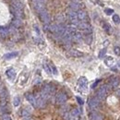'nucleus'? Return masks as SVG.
<instances>
[{"label":"nucleus","instance_id":"nucleus-17","mask_svg":"<svg viewBox=\"0 0 120 120\" xmlns=\"http://www.w3.org/2000/svg\"><path fill=\"white\" fill-rule=\"evenodd\" d=\"M69 55L71 56H74V57H81L83 56V53L80 51H78V50H70Z\"/></svg>","mask_w":120,"mask_h":120},{"label":"nucleus","instance_id":"nucleus-15","mask_svg":"<svg viewBox=\"0 0 120 120\" xmlns=\"http://www.w3.org/2000/svg\"><path fill=\"white\" fill-rule=\"evenodd\" d=\"M73 40L77 42V43H80L81 41H82V39H83V36H82V33H80V32H79V31H76L75 33L73 34Z\"/></svg>","mask_w":120,"mask_h":120},{"label":"nucleus","instance_id":"nucleus-21","mask_svg":"<svg viewBox=\"0 0 120 120\" xmlns=\"http://www.w3.org/2000/svg\"><path fill=\"white\" fill-rule=\"evenodd\" d=\"M9 33V30H8L7 28H0V37L1 38H6Z\"/></svg>","mask_w":120,"mask_h":120},{"label":"nucleus","instance_id":"nucleus-30","mask_svg":"<svg viewBox=\"0 0 120 120\" xmlns=\"http://www.w3.org/2000/svg\"><path fill=\"white\" fill-rule=\"evenodd\" d=\"M113 20H114V22H115L116 24H119V23H120V17H119V15L115 14V15L113 16Z\"/></svg>","mask_w":120,"mask_h":120},{"label":"nucleus","instance_id":"nucleus-20","mask_svg":"<svg viewBox=\"0 0 120 120\" xmlns=\"http://www.w3.org/2000/svg\"><path fill=\"white\" fill-rule=\"evenodd\" d=\"M90 120H104V118L100 114L93 112L90 114Z\"/></svg>","mask_w":120,"mask_h":120},{"label":"nucleus","instance_id":"nucleus-9","mask_svg":"<svg viewBox=\"0 0 120 120\" xmlns=\"http://www.w3.org/2000/svg\"><path fill=\"white\" fill-rule=\"evenodd\" d=\"M78 84L79 86L80 89L82 90H85L87 88V84H88V79L85 78V77H80L78 80Z\"/></svg>","mask_w":120,"mask_h":120},{"label":"nucleus","instance_id":"nucleus-41","mask_svg":"<svg viewBox=\"0 0 120 120\" xmlns=\"http://www.w3.org/2000/svg\"><path fill=\"white\" fill-rule=\"evenodd\" d=\"M116 94H117L118 96H120V89H118V90H116Z\"/></svg>","mask_w":120,"mask_h":120},{"label":"nucleus","instance_id":"nucleus-12","mask_svg":"<svg viewBox=\"0 0 120 120\" xmlns=\"http://www.w3.org/2000/svg\"><path fill=\"white\" fill-rule=\"evenodd\" d=\"M36 103H37V106H38V107L43 108V107H45V105H46V100H45L42 95H40L38 98H36Z\"/></svg>","mask_w":120,"mask_h":120},{"label":"nucleus","instance_id":"nucleus-13","mask_svg":"<svg viewBox=\"0 0 120 120\" xmlns=\"http://www.w3.org/2000/svg\"><path fill=\"white\" fill-rule=\"evenodd\" d=\"M12 7L15 8L18 10H22L23 9V5L19 0H12Z\"/></svg>","mask_w":120,"mask_h":120},{"label":"nucleus","instance_id":"nucleus-39","mask_svg":"<svg viewBox=\"0 0 120 120\" xmlns=\"http://www.w3.org/2000/svg\"><path fill=\"white\" fill-rule=\"evenodd\" d=\"M34 30H35V32L37 33V35L39 36L41 32H40V30H39V28H38V26H37V25H34Z\"/></svg>","mask_w":120,"mask_h":120},{"label":"nucleus","instance_id":"nucleus-8","mask_svg":"<svg viewBox=\"0 0 120 120\" xmlns=\"http://www.w3.org/2000/svg\"><path fill=\"white\" fill-rule=\"evenodd\" d=\"M25 97H26V99L28 100V102H29L32 106H34V107H36V106H37L36 98L34 97V95H33V94H31V93H30V92H27V93L25 94Z\"/></svg>","mask_w":120,"mask_h":120},{"label":"nucleus","instance_id":"nucleus-10","mask_svg":"<svg viewBox=\"0 0 120 120\" xmlns=\"http://www.w3.org/2000/svg\"><path fill=\"white\" fill-rule=\"evenodd\" d=\"M78 19H79V20L86 21V20H87V19H88V15H87L86 11L81 10V9L78 10Z\"/></svg>","mask_w":120,"mask_h":120},{"label":"nucleus","instance_id":"nucleus-33","mask_svg":"<svg viewBox=\"0 0 120 120\" xmlns=\"http://www.w3.org/2000/svg\"><path fill=\"white\" fill-rule=\"evenodd\" d=\"M105 54H106V48H104V49H102V50L100 51V53H99V58H103L105 56Z\"/></svg>","mask_w":120,"mask_h":120},{"label":"nucleus","instance_id":"nucleus-11","mask_svg":"<svg viewBox=\"0 0 120 120\" xmlns=\"http://www.w3.org/2000/svg\"><path fill=\"white\" fill-rule=\"evenodd\" d=\"M70 116H71V120H78L80 116V111L78 108H74L70 111Z\"/></svg>","mask_w":120,"mask_h":120},{"label":"nucleus","instance_id":"nucleus-24","mask_svg":"<svg viewBox=\"0 0 120 120\" xmlns=\"http://www.w3.org/2000/svg\"><path fill=\"white\" fill-rule=\"evenodd\" d=\"M76 27H77V26H75V25H70V26H68V27H67V30H68V31L70 34H72V36H73V34H74L76 31H77Z\"/></svg>","mask_w":120,"mask_h":120},{"label":"nucleus","instance_id":"nucleus-26","mask_svg":"<svg viewBox=\"0 0 120 120\" xmlns=\"http://www.w3.org/2000/svg\"><path fill=\"white\" fill-rule=\"evenodd\" d=\"M30 116V112H28L27 110L23 109V110L21 111V116H22V117H24V118H28Z\"/></svg>","mask_w":120,"mask_h":120},{"label":"nucleus","instance_id":"nucleus-25","mask_svg":"<svg viewBox=\"0 0 120 120\" xmlns=\"http://www.w3.org/2000/svg\"><path fill=\"white\" fill-rule=\"evenodd\" d=\"M118 84H119V79H114L112 81H111V87L112 88H116V87H117L118 86Z\"/></svg>","mask_w":120,"mask_h":120},{"label":"nucleus","instance_id":"nucleus-43","mask_svg":"<svg viewBox=\"0 0 120 120\" xmlns=\"http://www.w3.org/2000/svg\"><path fill=\"white\" fill-rule=\"evenodd\" d=\"M118 65H119V67H120V62H118Z\"/></svg>","mask_w":120,"mask_h":120},{"label":"nucleus","instance_id":"nucleus-40","mask_svg":"<svg viewBox=\"0 0 120 120\" xmlns=\"http://www.w3.org/2000/svg\"><path fill=\"white\" fill-rule=\"evenodd\" d=\"M99 82H100V79H98V80H96V81H95V83H93V84H92V86H91V88H93V89H94V88H95V87L97 86V84H98Z\"/></svg>","mask_w":120,"mask_h":120},{"label":"nucleus","instance_id":"nucleus-37","mask_svg":"<svg viewBox=\"0 0 120 120\" xmlns=\"http://www.w3.org/2000/svg\"><path fill=\"white\" fill-rule=\"evenodd\" d=\"M2 120H12V119H11V116L9 115H3Z\"/></svg>","mask_w":120,"mask_h":120},{"label":"nucleus","instance_id":"nucleus-42","mask_svg":"<svg viewBox=\"0 0 120 120\" xmlns=\"http://www.w3.org/2000/svg\"><path fill=\"white\" fill-rule=\"evenodd\" d=\"M72 1H73V2H80L81 0H72Z\"/></svg>","mask_w":120,"mask_h":120},{"label":"nucleus","instance_id":"nucleus-19","mask_svg":"<svg viewBox=\"0 0 120 120\" xmlns=\"http://www.w3.org/2000/svg\"><path fill=\"white\" fill-rule=\"evenodd\" d=\"M18 52H11V53H8V54H6L4 55V58L5 59H12V58H15L18 56Z\"/></svg>","mask_w":120,"mask_h":120},{"label":"nucleus","instance_id":"nucleus-34","mask_svg":"<svg viewBox=\"0 0 120 120\" xmlns=\"http://www.w3.org/2000/svg\"><path fill=\"white\" fill-rule=\"evenodd\" d=\"M44 68H45V71H46L47 73H52V71H51V68H50V66H48L47 64H44Z\"/></svg>","mask_w":120,"mask_h":120},{"label":"nucleus","instance_id":"nucleus-16","mask_svg":"<svg viewBox=\"0 0 120 120\" xmlns=\"http://www.w3.org/2000/svg\"><path fill=\"white\" fill-rule=\"evenodd\" d=\"M6 74L8 76V79H14L16 77V71L15 69H13V68H10V69H8L7 70V72H6Z\"/></svg>","mask_w":120,"mask_h":120},{"label":"nucleus","instance_id":"nucleus-1","mask_svg":"<svg viewBox=\"0 0 120 120\" xmlns=\"http://www.w3.org/2000/svg\"><path fill=\"white\" fill-rule=\"evenodd\" d=\"M68 17L70 22L72 23V25H75V26L79 25V19H78V13L75 10H73L72 8L68 9Z\"/></svg>","mask_w":120,"mask_h":120},{"label":"nucleus","instance_id":"nucleus-32","mask_svg":"<svg viewBox=\"0 0 120 120\" xmlns=\"http://www.w3.org/2000/svg\"><path fill=\"white\" fill-rule=\"evenodd\" d=\"M50 68H51V71H52V73L55 74V75H57V73H58V72H57V69H56V68L53 64L50 65Z\"/></svg>","mask_w":120,"mask_h":120},{"label":"nucleus","instance_id":"nucleus-6","mask_svg":"<svg viewBox=\"0 0 120 120\" xmlns=\"http://www.w3.org/2000/svg\"><path fill=\"white\" fill-rule=\"evenodd\" d=\"M39 16H40V19H41V20L45 23V24H48L49 22H50V15H49V13H48V11L46 10V9H44V10H42V11H40L39 12Z\"/></svg>","mask_w":120,"mask_h":120},{"label":"nucleus","instance_id":"nucleus-3","mask_svg":"<svg viewBox=\"0 0 120 120\" xmlns=\"http://www.w3.org/2000/svg\"><path fill=\"white\" fill-rule=\"evenodd\" d=\"M78 27H79V29H80L82 31H84L86 34H90L91 31H92L90 25L88 22H86V21H81V22H79V25H78Z\"/></svg>","mask_w":120,"mask_h":120},{"label":"nucleus","instance_id":"nucleus-7","mask_svg":"<svg viewBox=\"0 0 120 120\" xmlns=\"http://www.w3.org/2000/svg\"><path fill=\"white\" fill-rule=\"evenodd\" d=\"M89 106L91 110H95L100 105V99L98 97H92L89 100Z\"/></svg>","mask_w":120,"mask_h":120},{"label":"nucleus","instance_id":"nucleus-27","mask_svg":"<svg viewBox=\"0 0 120 120\" xmlns=\"http://www.w3.org/2000/svg\"><path fill=\"white\" fill-rule=\"evenodd\" d=\"M13 105H14V106H16V107L20 105V98H19V96L14 97V99H13Z\"/></svg>","mask_w":120,"mask_h":120},{"label":"nucleus","instance_id":"nucleus-35","mask_svg":"<svg viewBox=\"0 0 120 120\" xmlns=\"http://www.w3.org/2000/svg\"><path fill=\"white\" fill-rule=\"evenodd\" d=\"M105 12L106 15H112L114 13V10L112 8H105Z\"/></svg>","mask_w":120,"mask_h":120},{"label":"nucleus","instance_id":"nucleus-14","mask_svg":"<svg viewBox=\"0 0 120 120\" xmlns=\"http://www.w3.org/2000/svg\"><path fill=\"white\" fill-rule=\"evenodd\" d=\"M82 7H83V6H82L79 2H72V3L70 4V8H72V9L75 10V11H78V10L81 9Z\"/></svg>","mask_w":120,"mask_h":120},{"label":"nucleus","instance_id":"nucleus-2","mask_svg":"<svg viewBox=\"0 0 120 120\" xmlns=\"http://www.w3.org/2000/svg\"><path fill=\"white\" fill-rule=\"evenodd\" d=\"M31 4L37 12H40L45 8V0H31Z\"/></svg>","mask_w":120,"mask_h":120},{"label":"nucleus","instance_id":"nucleus-29","mask_svg":"<svg viewBox=\"0 0 120 120\" xmlns=\"http://www.w3.org/2000/svg\"><path fill=\"white\" fill-rule=\"evenodd\" d=\"M85 42H86V44H88V45H90V44H91V42H92V36H91V34H87V35H86V37H85Z\"/></svg>","mask_w":120,"mask_h":120},{"label":"nucleus","instance_id":"nucleus-38","mask_svg":"<svg viewBox=\"0 0 120 120\" xmlns=\"http://www.w3.org/2000/svg\"><path fill=\"white\" fill-rule=\"evenodd\" d=\"M76 99H77V101H78V103H79V105H83V104H84V101H83V100H82V99H81L80 97H79V96H77V97H76Z\"/></svg>","mask_w":120,"mask_h":120},{"label":"nucleus","instance_id":"nucleus-31","mask_svg":"<svg viewBox=\"0 0 120 120\" xmlns=\"http://www.w3.org/2000/svg\"><path fill=\"white\" fill-rule=\"evenodd\" d=\"M104 29H105V30L108 34H110V33L112 32V28H111V26L108 25V24H104Z\"/></svg>","mask_w":120,"mask_h":120},{"label":"nucleus","instance_id":"nucleus-18","mask_svg":"<svg viewBox=\"0 0 120 120\" xmlns=\"http://www.w3.org/2000/svg\"><path fill=\"white\" fill-rule=\"evenodd\" d=\"M105 63L107 67H113V65L115 64V59L112 56H107L105 59Z\"/></svg>","mask_w":120,"mask_h":120},{"label":"nucleus","instance_id":"nucleus-28","mask_svg":"<svg viewBox=\"0 0 120 120\" xmlns=\"http://www.w3.org/2000/svg\"><path fill=\"white\" fill-rule=\"evenodd\" d=\"M56 21L58 23H63L65 21V17L62 15V14H58L56 16Z\"/></svg>","mask_w":120,"mask_h":120},{"label":"nucleus","instance_id":"nucleus-44","mask_svg":"<svg viewBox=\"0 0 120 120\" xmlns=\"http://www.w3.org/2000/svg\"><path fill=\"white\" fill-rule=\"evenodd\" d=\"M25 120H30V119H28V118H26V119H25Z\"/></svg>","mask_w":120,"mask_h":120},{"label":"nucleus","instance_id":"nucleus-22","mask_svg":"<svg viewBox=\"0 0 120 120\" xmlns=\"http://www.w3.org/2000/svg\"><path fill=\"white\" fill-rule=\"evenodd\" d=\"M7 96H8V91H7V90L4 87L0 88V98L1 99H7Z\"/></svg>","mask_w":120,"mask_h":120},{"label":"nucleus","instance_id":"nucleus-23","mask_svg":"<svg viewBox=\"0 0 120 120\" xmlns=\"http://www.w3.org/2000/svg\"><path fill=\"white\" fill-rule=\"evenodd\" d=\"M21 20H20V19H19V18H16L15 19L12 21V25L15 27V28H19V27H20L21 26Z\"/></svg>","mask_w":120,"mask_h":120},{"label":"nucleus","instance_id":"nucleus-4","mask_svg":"<svg viewBox=\"0 0 120 120\" xmlns=\"http://www.w3.org/2000/svg\"><path fill=\"white\" fill-rule=\"evenodd\" d=\"M107 93H108V88H107V86L105 85V86H102L98 91H97V96L96 97H98L99 99H100V101L101 100H104L106 98V96H107Z\"/></svg>","mask_w":120,"mask_h":120},{"label":"nucleus","instance_id":"nucleus-5","mask_svg":"<svg viewBox=\"0 0 120 120\" xmlns=\"http://www.w3.org/2000/svg\"><path fill=\"white\" fill-rule=\"evenodd\" d=\"M67 100H68V96H67V94L65 93V92H63V91H61L59 93H57V95H56V105H64L66 102H67Z\"/></svg>","mask_w":120,"mask_h":120},{"label":"nucleus","instance_id":"nucleus-36","mask_svg":"<svg viewBox=\"0 0 120 120\" xmlns=\"http://www.w3.org/2000/svg\"><path fill=\"white\" fill-rule=\"evenodd\" d=\"M114 51H115V54H116V56H120V47L119 46H116L115 49H114Z\"/></svg>","mask_w":120,"mask_h":120}]
</instances>
